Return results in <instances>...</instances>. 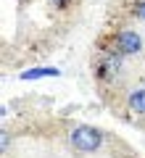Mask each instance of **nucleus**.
Segmentation results:
<instances>
[{"instance_id": "nucleus-1", "label": "nucleus", "mask_w": 145, "mask_h": 158, "mask_svg": "<svg viewBox=\"0 0 145 158\" xmlns=\"http://www.w3.org/2000/svg\"><path fill=\"white\" fill-rule=\"evenodd\" d=\"M71 148L77 153H95L98 148H100L103 142V135L100 129H95V127H77V129L71 132Z\"/></svg>"}, {"instance_id": "nucleus-2", "label": "nucleus", "mask_w": 145, "mask_h": 158, "mask_svg": "<svg viewBox=\"0 0 145 158\" xmlns=\"http://www.w3.org/2000/svg\"><path fill=\"white\" fill-rule=\"evenodd\" d=\"M111 45H113V53H119V56H132V53L143 50V40H140L137 32L124 29V32H119L116 37L111 40Z\"/></svg>"}, {"instance_id": "nucleus-3", "label": "nucleus", "mask_w": 145, "mask_h": 158, "mask_svg": "<svg viewBox=\"0 0 145 158\" xmlns=\"http://www.w3.org/2000/svg\"><path fill=\"white\" fill-rule=\"evenodd\" d=\"M119 69H122V58H119V53L106 56L100 61V66H98V77H100V79H113L119 74Z\"/></svg>"}, {"instance_id": "nucleus-4", "label": "nucleus", "mask_w": 145, "mask_h": 158, "mask_svg": "<svg viewBox=\"0 0 145 158\" xmlns=\"http://www.w3.org/2000/svg\"><path fill=\"white\" fill-rule=\"evenodd\" d=\"M129 111L132 113H140V116H143L145 113V87H140V90H134L132 95H129Z\"/></svg>"}, {"instance_id": "nucleus-5", "label": "nucleus", "mask_w": 145, "mask_h": 158, "mask_svg": "<svg viewBox=\"0 0 145 158\" xmlns=\"http://www.w3.org/2000/svg\"><path fill=\"white\" fill-rule=\"evenodd\" d=\"M58 69H34V71H24L21 79H37V77H56Z\"/></svg>"}, {"instance_id": "nucleus-6", "label": "nucleus", "mask_w": 145, "mask_h": 158, "mask_svg": "<svg viewBox=\"0 0 145 158\" xmlns=\"http://www.w3.org/2000/svg\"><path fill=\"white\" fill-rule=\"evenodd\" d=\"M134 13H137L140 19H145V0H143V3H137V8H134Z\"/></svg>"}, {"instance_id": "nucleus-7", "label": "nucleus", "mask_w": 145, "mask_h": 158, "mask_svg": "<svg viewBox=\"0 0 145 158\" xmlns=\"http://www.w3.org/2000/svg\"><path fill=\"white\" fill-rule=\"evenodd\" d=\"M48 3H50V6H56V8H63L69 0H48Z\"/></svg>"}]
</instances>
